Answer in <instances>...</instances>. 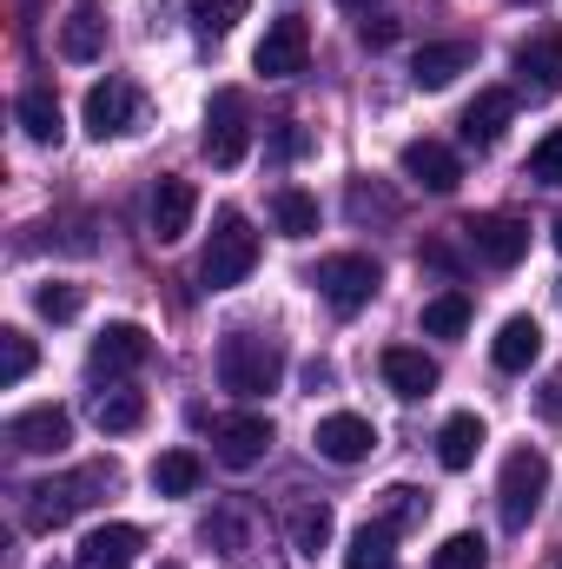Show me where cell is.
Wrapping results in <instances>:
<instances>
[{
	"label": "cell",
	"mask_w": 562,
	"mask_h": 569,
	"mask_svg": "<svg viewBox=\"0 0 562 569\" xmlns=\"http://www.w3.org/2000/svg\"><path fill=\"white\" fill-rule=\"evenodd\" d=\"M212 450H219L225 470H252L272 450V425L265 418H225V425L212 430Z\"/></svg>",
	"instance_id": "d6986e66"
},
{
	"label": "cell",
	"mask_w": 562,
	"mask_h": 569,
	"mask_svg": "<svg viewBox=\"0 0 562 569\" xmlns=\"http://www.w3.org/2000/svg\"><path fill=\"white\" fill-rule=\"evenodd\" d=\"M145 358H152V338H145V325H133V318L107 325V331L93 338V351H87L93 378H133Z\"/></svg>",
	"instance_id": "9c48e42d"
},
{
	"label": "cell",
	"mask_w": 562,
	"mask_h": 569,
	"mask_svg": "<svg viewBox=\"0 0 562 569\" xmlns=\"http://www.w3.org/2000/svg\"><path fill=\"white\" fill-rule=\"evenodd\" d=\"M378 365H384V385H391L398 398H430V391H436V365H430L423 351H411V345H391Z\"/></svg>",
	"instance_id": "cb8c5ba5"
},
{
	"label": "cell",
	"mask_w": 562,
	"mask_h": 569,
	"mask_svg": "<svg viewBox=\"0 0 562 569\" xmlns=\"http://www.w3.org/2000/svg\"><path fill=\"white\" fill-rule=\"evenodd\" d=\"M272 226H279L284 239H311L318 232V199L298 192V186H279L272 192Z\"/></svg>",
	"instance_id": "f1b7e54d"
},
{
	"label": "cell",
	"mask_w": 562,
	"mask_h": 569,
	"mask_svg": "<svg viewBox=\"0 0 562 569\" xmlns=\"http://www.w3.org/2000/svg\"><path fill=\"white\" fill-rule=\"evenodd\" d=\"M159 569H185V563H159Z\"/></svg>",
	"instance_id": "f6af8a7d"
},
{
	"label": "cell",
	"mask_w": 562,
	"mask_h": 569,
	"mask_svg": "<svg viewBox=\"0 0 562 569\" xmlns=\"http://www.w3.org/2000/svg\"><path fill=\"white\" fill-rule=\"evenodd\" d=\"M556 569H562V563H556Z\"/></svg>",
	"instance_id": "bcb514c9"
},
{
	"label": "cell",
	"mask_w": 562,
	"mask_h": 569,
	"mask_svg": "<svg viewBox=\"0 0 562 569\" xmlns=\"http://www.w3.org/2000/svg\"><path fill=\"white\" fill-rule=\"evenodd\" d=\"M199 146H205V159H212V166H239V159L252 152V107H245V93H239V87H219V93H212Z\"/></svg>",
	"instance_id": "5b68a950"
},
{
	"label": "cell",
	"mask_w": 562,
	"mask_h": 569,
	"mask_svg": "<svg viewBox=\"0 0 562 569\" xmlns=\"http://www.w3.org/2000/svg\"><path fill=\"white\" fill-rule=\"evenodd\" d=\"M145 113L140 87L133 80H100L93 93H87V133L93 140H120V133H133Z\"/></svg>",
	"instance_id": "ba28073f"
},
{
	"label": "cell",
	"mask_w": 562,
	"mask_h": 569,
	"mask_svg": "<svg viewBox=\"0 0 562 569\" xmlns=\"http://www.w3.org/2000/svg\"><path fill=\"white\" fill-rule=\"evenodd\" d=\"M311 443H318L324 463H364V457L378 450V425L358 418V411H331V418H318Z\"/></svg>",
	"instance_id": "4fadbf2b"
},
{
	"label": "cell",
	"mask_w": 562,
	"mask_h": 569,
	"mask_svg": "<svg viewBox=\"0 0 562 569\" xmlns=\"http://www.w3.org/2000/svg\"><path fill=\"white\" fill-rule=\"evenodd\" d=\"M490 358H496V371H530V365L543 358V325H536V318H503Z\"/></svg>",
	"instance_id": "7402d4cb"
},
{
	"label": "cell",
	"mask_w": 562,
	"mask_h": 569,
	"mask_svg": "<svg viewBox=\"0 0 562 569\" xmlns=\"http://www.w3.org/2000/svg\"><path fill=\"white\" fill-rule=\"evenodd\" d=\"M543 418H562V371L543 385Z\"/></svg>",
	"instance_id": "60d3db41"
},
{
	"label": "cell",
	"mask_w": 562,
	"mask_h": 569,
	"mask_svg": "<svg viewBox=\"0 0 562 569\" xmlns=\"http://www.w3.org/2000/svg\"><path fill=\"white\" fill-rule=\"evenodd\" d=\"M284 378V345L259 331H225L219 338V385L232 398H272Z\"/></svg>",
	"instance_id": "7a4b0ae2"
},
{
	"label": "cell",
	"mask_w": 562,
	"mask_h": 569,
	"mask_svg": "<svg viewBox=\"0 0 562 569\" xmlns=\"http://www.w3.org/2000/svg\"><path fill=\"white\" fill-rule=\"evenodd\" d=\"M145 550V537L133 523H100V530H87L80 537V550H73V569H133Z\"/></svg>",
	"instance_id": "5bb4252c"
},
{
	"label": "cell",
	"mask_w": 562,
	"mask_h": 569,
	"mask_svg": "<svg viewBox=\"0 0 562 569\" xmlns=\"http://www.w3.org/2000/svg\"><path fill=\"white\" fill-rule=\"evenodd\" d=\"M185 7H192L199 33H212V40H219V33H232V27L252 13V0H185Z\"/></svg>",
	"instance_id": "836d02e7"
},
{
	"label": "cell",
	"mask_w": 562,
	"mask_h": 569,
	"mask_svg": "<svg viewBox=\"0 0 562 569\" xmlns=\"http://www.w3.org/2000/svg\"><path fill=\"white\" fill-rule=\"evenodd\" d=\"M470 67H476V47L470 40H430V47H418V60H411V80H418L423 93H443Z\"/></svg>",
	"instance_id": "ac0fdd59"
},
{
	"label": "cell",
	"mask_w": 562,
	"mask_h": 569,
	"mask_svg": "<svg viewBox=\"0 0 562 569\" xmlns=\"http://www.w3.org/2000/svg\"><path fill=\"white\" fill-rule=\"evenodd\" d=\"M304 60H311V27H304L298 13L272 20L265 40H259V53H252V67H259L265 80H291V73H304Z\"/></svg>",
	"instance_id": "30bf717a"
},
{
	"label": "cell",
	"mask_w": 562,
	"mask_h": 569,
	"mask_svg": "<svg viewBox=\"0 0 562 569\" xmlns=\"http://www.w3.org/2000/svg\"><path fill=\"white\" fill-rule=\"evenodd\" d=\"M311 284H318V298H324L331 311H364L371 291L384 284V272H378V259H364V252H331V259H318Z\"/></svg>",
	"instance_id": "8992f818"
},
{
	"label": "cell",
	"mask_w": 562,
	"mask_h": 569,
	"mask_svg": "<svg viewBox=\"0 0 562 569\" xmlns=\"http://www.w3.org/2000/svg\"><path fill=\"white\" fill-rule=\"evenodd\" d=\"M13 120H20V133L33 146H60L67 140V113H60V100L47 93V87H27L20 100H13Z\"/></svg>",
	"instance_id": "ffe728a7"
},
{
	"label": "cell",
	"mask_w": 562,
	"mask_h": 569,
	"mask_svg": "<svg viewBox=\"0 0 562 569\" xmlns=\"http://www.w3.org/2000/svg\"><path fill=\"white\" fill-rule=\"evenodd\" d=\"M351 219H398V199H384V192H371L364 179L351 186Z\"/></svg>",
	"instance_id": "74e56055"
},
{
	"label": "cell",
	"mask_w": 562,
	"mask_h": 569,
	"mask_svg": "<svg viewBox=\"0 0 562 569\" xmlns=\"http://www.w3.org/2000/svg\"><path fill=\"white\" fill-rule=\"evenodd\" d=\"M516 80L530 100H556L562 93V27H543L516 47Z\"/></svg>",
	"instance_id": "7c38bea8"
},
{
	"label": "cell",
	"mask_w": 562,
	"mask_h": 569,
	"mask_svg": "<svg viewBox=\"0 0 562 569\" xmlns=\"http://www.w3.org/2000/svg\"><path fill=\"white\" fill-rule=\"evenodd\" d=\"M304 152H311V133L298 120H279L272 127V159H304Z\"/></svg>",
	"instance_id": "f35d334b"
},
{
	"label": "cell",
	"mask_w": 562,
	"mask_h": 569,
	"mask_svg": "<svg viewBox=\"0 0 562 569\" xmlns=\"http://www.w3.org/2000/svg\"><path fill=\"white\" fill-rule=\"evenodd\" d=\"M543 490H550V457L543 450H510L503 457V477H496V510L510 530H530V517L543 510Z\"/></svg>",
	"instance_id": "277c9868"
},
{
	"label": "cell",
	"mask_w": 562,
	"mask_h": 569,
	"mask_svg": "<svg viewBox=\"0 0 562 569\" xmlns=\"http://www.w3.org/2000/svg\"><path fill=\"white\" fill-rule=\"evenodd\" d=\"M27 371H33V338L7 325V331H0V385H20Z\"/></svg>",
	"instance_id": "d590c367"
},
{
	"label": "cell",
	"mask_w": 562,
	"mask_h": 569,
	"mask_svg": "<svg viewBox=\"0 0 562 569\" xmlns=\"http://www.w3.org/2000/svg\"><path fill=\"white\" fill-rule=\"evenodd\" d=\"M398 40V20H364V47H391Z\"/></svg>",
	"instance_id": "ab89813d"
},
{
	"label": "cell",
	"mask_w": 562,
	"mask_h": 569,
	"mask_svg": "<svg viewBox=\"0 0 562 569\" xmlns=\"http://www.w3.org/2000/svg\"><path fill=\"white\" fill-rule=\"evenodd\" d=\"M199 537H205L219 557H245V550H252V503H225V510H212Z\"/></svg>",
	"instance_id": "484cf974"
},
{
	"label": "cell",
	"mask_w": 562,
	"mask_h": 569,
	"mask_svg": "<svg viewBox=\"0 0 562 569\" xmlns=\"http://www.w3.org/2000/svg\"><path fill=\"white\" fill-rule=\"evenodd\" d=\"M7 443H13L20 457H60V450L73 443V418H67L60 405H33V411L7 418Z\"/></svg>",
	"instance_id": "8fae6325"
},
{
	"label": "cell",
	"mask_w": 562,
	"mask_h": 569,
	"mask_svg": "<svg viewBox=\"0 0 562 569\" xmlns=\"http://www.w3.org/2000/svg\"><path fill=\"white\" fill-rule=\"evenodd\" d=\"M338 7H344V13H371V0H338Z\"/></svg>",
	"instance_id": "b9f144b4"
},
{
	"label": "cell",
	"mask_w": 562,
	"mask_h": 569,
	"mask_svg": "<svg viewBox=\"0 0 562 569\" xmlns=\"http://www.w3.org/2000/svg\"><path fill=\"white\" fill-rule=\"evenodd\" d=\"M33 305H40V318H53V325H67V318H80V305H87V291H80V284H67V279H53V284H40V291H33Z\"/></svg>",
	"instance_id": "e575fe53"
},
{
	"label": "cell",
	"mask_w": 562,
	"mask_h": 569,
	"mask_svg": "<svg viewBox=\"0 0 562 569\" xmlns=\"http://www.w3.org/2000/svg\"><path fill=\"white\" fill-rule=\"evenodd\" d=\"M530 179H543V186H562V127H556V133H543V146L530 152Z\"/></svg>",
	"instance_id": "8d00e7d4"
},
{
	"label": "cell",
	"mask_w": 562,
	"mask_h": 569,
	"mask_svg": "<svg viewBox=\"0 0 562 569\" xmlns=\"http://www.w3.org/2000/svg\"><path fill=\"white\" fill-rule=\"evenodd\" d=\"M252 266H259V232H252L245 212L225 206V212L212 219L205 252H199V284H205V291H232V284L252 279Z\"/></svg>",
	"instance_id": "3957f363"
},
{
	"label": "cell",
	"mask_w": 562,
	"mask_h": 569,
	"mask_svg": "<svg viewBox=\"0 0 562 569\" xmlns=\"http://www.w3.org/2000/svg\"><path fill=\"white\" fill-rule=\"evenodd\" d=\"M430 569H490V543H483V537H470V530H456V537H443V543H436Z\"/></svg>",
	"instance_id": "1f68e13d"
},
{
	"label": "cell",
	"mask_w": 562,
	"mask_h": 569,
	"mask_svg": "<svg viewBox=\"0 0 562 569\" xmlns=\"http://www.w3.org/2000/svg\"><path fill=\"white\" fill-rule=\"evenodd\" d=\"M391 543H398L391 523H364V530L344 543V569H391Z\"/></svg>",
	"instance_id": "4dcf8cb0"
},
{
	"label": "cell",
	"mask_w": 562,
	"mask_h": 569,
	"mask_svg": "<svg viewBox=\"0 0 562 569\" xmlns=\"http://www.w3.org/2000/svg\"><path fill=\"white\" fill-rule=\"evenodd\" d=\"M192 212H199L192 179H159V186H152V239H159V246H179V239L192 232Z\"/></svg>",
	"instance_id": "2e32d148"
},
{
	"label": "cell",
	"mask_w": 562,
	"mask_h": 569,
	"mask_svg": "<svg viewBox=\"0 0 562 569\" xmlns=\"http://www.w3.org/2000/svg\"><path fill=\"white\" fill-rule=\"evenodd\" d=\"M470 331V298L463 291H436L423 305V338H463Z\"/></svg>",
	"instance_id": "f546056e"
},
{
	"label": "cell",
	"mask_w": 562,
	"mask_h": 569,
	"mask_svg": "<svg viewBox=\"0 0 562 569\" xmlns=\"http://www.w3.org/2000/svg\"><path fill=\"white\" fill-rule=\"evenodd\" d=\"M120 483V470L113 463H87V470H73V477H47V483H33L27 490V503H20V517H27V530H60V523H73L87 503H100V490H113Z\"/></svg>",
	"instance_id": "6da1fadb"
},
{
	"label": "cell",
	"mask_w": 562,
	"mask_h": 569,
	"mask_svg": "<svg viewBox=\"0 0 562 569\" xmlns=\"http://www.w3.org/2000/svg\"><path fill=\"white\" fill-rule=\"evenodd\" d=\"M205 483V463L192 457V450H165V457H152V490L159 497H192Z\"/></svg>",
	"instance_id": "83f0119b"
},
{
	"label": "cell",
	"mask_w": 562,
	"mask_h": 569,
	"mask_svg": "<svg viewBox=\"0 0 562 569\" xmlns=\"http://www.w3.org/2000/svg\"><path fill=\"white\" fill-rule=\"evenodd\" d=\"M483 418L476 411H456V418H443V430H436V463L443 470H470L476 463V450H483Z\"/></svg>",
	"instance_id": "603a6c76"
},
{
	"label": "cell",
	"mask_w": 562,
	"mask_h": 569,
	"mask_svg": "<svg viewBox=\"0 0 562 569\" xmlns=\"http://www.w3.org/2000/svg\"><path fill=\"white\" fill-rule=\"evenodd\" d=\"M510 120H516V93H503V87H483V93L463 107V140L476 146V152H490V146L510 133Z\"/></svg>",
	"instance_id": "e0dca14e"
},
{
	"label": "cell",
	"mask_w": 562,
	"mask_h": 569,
	"mask_svg": "<svg viewBox=\"0 0 562 569\" xmlns=\"http://www.w3.org/2000/svg\"><path fill=\"white\" fill-rule=\"evenodd\" d=\"M423 517H430V497H423V490H411V483H391V490H384V517H378V523L411 530V523H423Z\"/></svg>",
	"instance_id": "d6a6232c"
},
{
	"label": "cell",
	"mask_w": 562,
	"mask_h": 569,
	"mask_svg": "<svg viewBox=\"0 0 562 569\" xmlns=\"http://www.w3.org/2000/svg\"><path fill=\"white\" fill-rule=\"evenodd\" d=\"M331 537H338V517H331V503H318V497L291 503V550H298V557H318V550H331Z\"/></svg>",
	"instance_id": "d4e9b609"
},
{
	"label": "cell",
	"mask_w": 562,
	"mask_h": 569,
	"mask_svg": "<svg viewBox=\"0 0 562 569\" xmlns=\"http://www.w3.org/2000/svg\"><path fill=\"white\" fill-rule=\"evenodd\" d=\"M550 239H556V252H562V219H556V232H550Z\"/></svg>",
	"instance_id": "7bdbcfd3"
},
{
	"label": "cell",
	"mask_w": 562,
	"mask_h": 569,
	"mask_svg": "<svg viewBox=\"0 0 562 569\" xmlns=\"http://www.w3.org/2000/svg\"><path fill=\"white\" fill-rule=\"evenodd\" d=\"M516 7H543V0H516Z\"/></svg>",
	"instance_id": "ee69618b"
},
{
	"label": "cell",
	"mask_w": 562,
	"mask_h": 569,
	"mask_svg": "<svg viewBox=\"0 0 562 569\" xmlns=\"http://www.w3.org/2000/svg\"><path fill=\"white\" fill-rule=\"evenodd\" d=\"M398 166H404V179H411V186L436 192V199L463 186V166H456V152H450V146H436V140H411Z\"/></svg>",
	"instance_id": "9a60e30c"
},
{
	"label": "cell",
	"mask_w": 562,
	"mask_h": 569,
	"mask_svg": "<svg viewBox=\"0 0 562 569\" xmlns=\"http://www.w3.org/2000/svg\"><path fill=\"white\" fill-rule=\"evenodd\" d=\"M93 425L107 430V437H127V430H140L145 425V391H100L93 398Z\"/></svg>",
	"instance_id": "4316f807"
},
{
	"label": "cell",
	"mask_w": 562,
	"mask_h": 569,
	"mask_svg": "<svg viewBox=\"0 0 562 569\" xmlns=\"http://www.w3.org/2000/svg\"><path fill=\"white\" fill-rule=\"evenodd\" d=\"M463 246H470L483 266L510 272V266H523V252H530V226L510 219V212H483V219H463Z\"/></svg>",
	"instance_id": "52a82bcc"
},
{
	"label": "cell",
	"mask_w": 562,
	"mask_h": 569,
	"mask_svg": "<svg viewBox=\"0 0 562 569\" xmlns=\"http://www.w3.org/2000/svg\"><path fill=\"white\" fill-rule=\"evenodd\" d=\"M60 53L67 60H100L107 53V13L93 0H73V13L60 20Z\"/></svg>",
	"instance_id": "44dd1931"
}]
</instances>
